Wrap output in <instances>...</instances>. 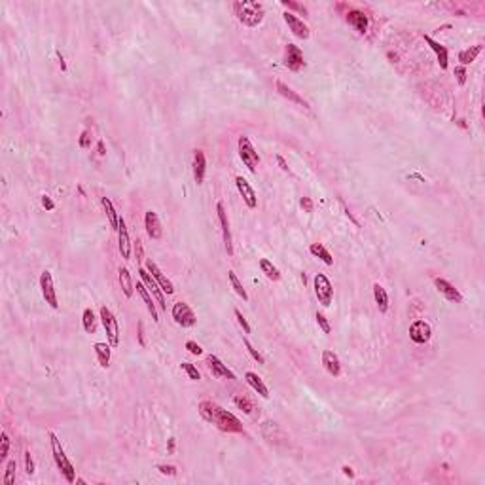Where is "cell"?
<instances>
[{
	"instance_id": "cell-27",
	"label": "cell",
	"mask_w": 485,
	"mask_h": 485,
	"mask_svg": "<svg viewBox=\"0 0 485 485\" xmlns=\"http://www.w3.org/2000/svg\"><path fill=\"white\" fill-rule=\"evenodd\" d=\"M110 347H112V345H108V343H100V341L93 345L95 355H97V360H99L100 368L110 366Z\"/></svg>"
},
{
	"instance_id": "cell-41",
	"label": "cell",
	"mask_w": 485,
	"mask_h": 485,
	"mask_svg": "<svg viewBox=\"0 0 485 485\" xmlns=\"http://www.w3.org/2000/svg\"><path fill=\"white\" fill-rule=\"evenodd\" d=\"M13 476H15V460H10L6 467V476H4V485L13 483Z\"/></svg>"
},
{
	"instance_id": "cell-42",
	"label": "cell",
	"mask_w": 485,
	"mask_h": 485,
	"mask_svg": "<svg viewBox=\"0 0 485 485\" xmlns=\"http://www.w3.org/2000/svg\"><path fill=\"white\" fill-rule=\"evenodd\" d=\"M78 144H80V148H84V150L91 148V131H89V129L84 131V133L80 135V140H78Z\"/></svg>"
},
{
	"instance_id": "cell-33",
	"label": "cell",
	"mask_w": 485,
	"mask_h": 485,
	"mask_svg": "<svg viewBox=\"0 0 485 485\" xmlns=\"http://www.w3.org/2000/svg\"><path fill=\"white\" fill-rule=\"evenodd\" d=\"M82 324H84V330H86L87 334H95V330H97V318H95V313L91 307L84 309V313H82Z\"/></svg>"
},
{
	"instance_id": "cell-25",
	"label": "cell",
	"mask_w": 485,
	"mask_h": 485,
	"mask_svg": "<svg viewBox=\"0 0 485 485\" xmlns=\"http://www.w3.org/2000/svg\"><path fill=\"white\" fill-rule=\"evenodd\" d=\"M347 21L349 25H353L358 32H366L368 31V15L360 10H351L347 13Z\"/></svg>"
},
{
	"instance_id": "cell-37",
	"label": "cell",
	"mask_w": 485,
	"mask_h": 485,
	"mask_svg": "<svg viewBox=\"0 0 485 485\" xmlns=\"http://www.w3.org/2000/svg\"><path fill=\"white\" fill-rule=\"evenodd\" d=\"M243 345L247 347V351H249V355L252 356V358H254V360L258 362V364H266V358L261 356V353H260V351H258V349H254V345H252V343H250L249 339H247V337L243 339Z\"/></svg>"
},
{
	"instance_id": "cell-50",
	"label": "cell",
	"mask_w": 485,
	"mask_h": 485,
	"mask_svg": "<svg viewBox=\"0 0 485 485\" xmlns=\"http://www.w3.org/2000/svg\"><path fill=\"white\" fill-rule=\"evenodd\" d=\"M42 205L46 207L48 211H53V209H55V203H53V201H51L48 195H44V197H42Z\"/></svg>"
},
{
	"instance_id": "cell-54",
	"label": "cell",
	"mask_w": 485,
	"mask_h": 485,
	"mask_svg": "<svg viewBox=\"0 0 485 485\" xmlns=\"http://www.w3.org/2000/svg\"><path fill=\"white\" fill-rule=\"evenodd\" d=\"M97 146H99V156H105V154H106V152H105V143H103V140H99V144H97Z\"/></svg>"
},
{
	"instance_id": "cell-34",
	"label": "cell",
	"mask_w": 485,
	"mask_h": 485,
	"mask_svg": "<svg viewBox=\"0 0 485 485\" xmlns=\"http://www.w3.org/2000/svg\"><path fill=\"white\" fill-rule=\"evenodd\" d=\"M260 269L266 273V277H268L269 280H279L280 279V271L275 268L271 261L266 260V258H261L260 260Z\"/></svg>"
},
{
	"instance_id": "cell-30",
	"label": "cell",
	"mask_w": 485,
	"mask_h": 485,
	"mask_svg": "<svg viewBox=\"0 0 485 485\" xmlns=\"http://www.w3.org/2000/svg\"><path fill=\"white\" fill-rule=\"evenodd\" d=\"M481 44H476V46H472V48H468V50H462L459 53V61H460V67H467V65H470V63L476 61V57L481 53Z\"/></svg>"
},
{
	"instance_id": "cell-28",
	"label": "cell",
	"mask_w": 485,
	"mask_h": 485,
	"mask_svg": "<svg viewBox=\"0 0 485 485\" xmlns=\"http://www.w3.org/2000/svg\"><path fill=\"white\" fill-rule=\"evenodd\" d=\"M137 292L140 294V298L144 299V304H146V307H148L150 315H152V318L154 320H159V317H157V311H156V305H154V299H152V296H150L148 288L143 285V282H137Z\"/></svg>"
},
{
	"instance_id": "cell-32",
	"label": "cell",
	"mask_w": 485,
	"mask_h": 485,
	"mask_svg": "<svg viewBox=\"0 0 485 485\" xmlns=\"http://www.w3.org/2000/svg\"><path fill=\"white\" fill-rule=\"evenodd\" d=\"M309 252H311L313 256H317L318 260H322L326 266H334V258H332V254H330L328 249L322 247L320 243H313L311 247H309Z\"/></svg>"
},
{
	"instance_id": "cell-31",
	"label": "cell",
	"mask_w": 485,
	"mask_h": 485,
	"mask_svg": "<svg viewBox=\"0 0 485 485\" xmlns=\"http://www.w3.org/2000/svg\"><path fill=\"white\" fill-rule=\"evenodd\" d=\"M100 203H103V209H105L106 216H108V222H110V228H112V230L118 231V226H119V216H118V212H116V209H114L112 201L108 199V197H103V199H100Z\"/></svg>"
},
{
	"instance_id": "cell-55",
	"label": "cell",
	"mask_w": 485,
	"mask_h": 485,
	"mask_svg": "<svg viewBox=\"0 0 485 485\" xmlns=\"http://www.w3.org/2000/svg\"><path fill=\"white\" fill-rule=\"evenodd\" d=\"M169 451H171V453L174 451V440H173V438L169 440Z\"/></svg>"
},
{
	"instance_id": "cell-3",
	"label": "cell",
	"mask_w": 485,
	"mask_h": 485,
	"mask_svg": "<svg viewBox=\"0 0 485 485\" xmlns=\"http://www.w3.org/2000/svg\"><path fill=\"white\" fill-rule=\"evenodd\" d=\"M48 436H50L51 455H53V460H55L57 468L61 470V474L65 476V479H67L69 483H74L76 481V468L72 467V462H70L67 453H65V449H63V446H61V440H59L53 432H50Z\"/></svg>"
},
{
	"instance_id": "cell-21",
	"label": "cell",
	"mask_w": 485,
	"mask_h": 485,
	"mask_svg": "<svg viewBox=\"0 0 485 485\" xmlns=\"http://www.w3.org/2000/svg\"><path fill=\"white\" fill-rule=\"evenodd\" d=\"M205 173H207L205 152H203V150H195V154H193V178H195L197 184H203Z\"/></svg>"
},
{
	"instance_id": "cell-19",
	"label": "cell",
	"mask_w": 485,
	"mask_h": 485,
	"mask_svg": "<svg viewBox=\"0 0 485 485\" xmlns=\"http://www.w3.org/2000/svg\"><path fill=\"white\" fill-rule=\"evenodd\" d=\"M118 247H119V254L124 260H129L131 258V241H129V231H127V226H125V220L119 216V226H118Z\"/></svg>"
},
{
	"instance_id": "cell-2",
	"label": "cell",
	"mask_w": 485,
	"mask_h": 485,
	"mask_svg": "<svg viewBox=\"0 0 485 485\" xmlns=\"http://www.w3.org/2000/svg\"><path fill=\"white\" fill-rule=\"evenodd\" d=\"M233 10H235L237 19L247 27H258L264 21V6L260 2H252V0L235 2Z\"/></svg>"
},
{
	"instance_id": "cell-7",
	"label": "cell",
	"mask_w": 485,
	"mask_h": 485,
	"mask_svg": "<svg viewBox=\"0 0 485 485\" xmlns=\"http://www.w3.org/2000/svg\"><path fill=\"white\" fill-rule=\"evenodd\" d=\"M171 315H173L174 322L182 326V328H192L193 324L197 322V317L195 313L192 311V307L186 304V301H176L171 309Z\"/></svg>"
},
{
	"instance_id": "cell-53",
	"label": "cell",
	"mask_w": 485,
	"mask_h": 485,
	"mask_svg": "<svg viewBox=\"0 0 485 485\" xmlns=\"http://www.w3.org/2000/svg\"><path fill=\"white\" fill-rule=\"evenodd\" d=\"M277 161H279V165H280V169H282V171H288V165H286L285 157H282V156H277Z\"/></svg>"
},
{
	"instance_id": "cell-49",
	"label": "cell",
	"mask_w": 485,
	"mask_h": 485,
	"mask_svg": "<svg viewBox=\"0 0 485 485\" xmlns=\"http://www.w3.org/2000/svg\"><path fill=\"white\" fill-rule=\"evenodd\" d=\"M157 470H159L161 474H165V476H174V474H176V468L171 467V464H159Z\"/></svg>"
},
{
	"instance_id": "cell-1",
	"label": "cell",
	"mask_w": 485,
	"mask_h": 485,
	"mask_svg": "<svg viewBox=\"0 0 485 485\" xmlns=\"http://www.w3.org/2000/svg\"><path fill=\"white\" fill-rule=\"evenodd\" d=\"M199 415L205 419L207 423L216 425L220 430L224 432H243V425L241 421L237 419L233 413H230L228 410L220 408L214 402H209V400H203L199 402Z\"/></svg>"
},
{
	"instance_id": "cell-6",
	"label": "cell",
	"mask_w": 485,
	"mask_h": 485,
	"mask_svg": "<svg viewBox=\"0 0 485 485\" xmlns=\"http://www.w3.org/2000/svg\"><path fill=\"white\" fill-rule=\"evenodd\" d=\"M313 282H315V296H317L318 304L328 307L332 304V299H334V286H332L330 279L324 273H317Z\"/></svg>"
},
{
	"instance_id": "cell-15",
	"label": "cell",
	"mask_w": 485,
	"mask_h": 485,
	"mask_svg": "<svg viewBox=\"0 0 485 485\" xmlns=\"http://www.w3.org/2000/svg\"><path fill=\"white\" fill-rule=\"evenodd\" d=\"M144 228H146V233H148L150 239H154V241L161 239L163 228H161L159 218H157V214L154 211H146V214H144Z\"/></svg>"
},
{
	"instance_id": "cell-24",
	"label": "cell",
	"mask_w": 485,
	"mask_h": 485,
	"mask_svg": "<svg viewBox=\"0 0 485 485\" xmlns=\"http://www.w3.org/2000/svg\"><path fill=\"white\" fill-rule=\"evenodd\" d=\"M245 381L249 383L252 389H254L258 394H260L261 398H269V389L266 387V383L261 381V377L258 375V373H254V372H247L245 373Z\"/></svg>"
},
{
	"instance_id": "cell-45",
	"label": "cell",
	"mask_w": 485,
	"mask_h": 485,
	"mask_svg": "<svg viewBox=\"0 0 485 485\" xmlns=\"http://www.w3.org/2000/svg\"><path fill=\"white\" fill-rule=\"evenodd\" d=\"M186 349L190 351V353H192V355H195V356H199L201 353H203V349H201L199 343L192 341V339H190V341H186Z\"/></svg>"
},
{
	"instance_id": "cell-36",
	"label": "cell",
	"mask_w": 485,
	"mask_h": 485,
	"mask_svg": "<svg viewBox=\"0 0 485 485\" xmlns=\"http://www.w3.org/2000/svg\"><path fill=\"white\" fill-rule=\"evenodd\" d=\"M233 404H235L237 408H239V410L245 411L247 415H252V411H254V404H252V402H250V400L247 398V396H241V394L233 398Z\"/></svg>"
},
{
	"instance_id": "cell-11",
	"label": "cell",
	"mask_w": 485,
	"mask_h": 485,
	"mask_svg": "<svg viewBox=\"0 0 485 485\" xmlns=\"http://www.w3.org/2000/svg\"><path fill=\"white\" fill-rule=\"evenodd\" d=\"M285 65L292 70V72H299V70L305 67L304 53H301V50H299L298 46H294V44H288V46H286Z\"/></svg>"
},
{
	"instance_id": "cell-22",
	"label": "cell",
	"mask_w": 485,
	"mask_h": 485,
	"mask_svg": "<svg viewBox=\"0 0 485 485\" xmlns=\"http://www.w3.org/2000/svg\"><path fill=\"white\" fill-rule=\"evenodd\" d=\"M425 42L430 46V50L436 53V59H438V65H440V69L446 70L448 69V48L446 46H442L440 42H436V40H432V38L429 36V34H425Z\"/></svg>"
},
{
	"instance_id": "cell-18",
	"label": "cell",
	"mask_w": 485,
	"mask_h": 485,
	"mask_svg": "<svg viewBox=\"0 0 485 485\" xmlns=\"http://www.w3.org/2000/svg\"><path fill=\"white\" fill-rule=\"evenodd\" d=\"M216 212H218V220H220V226H222V233H224V243H226V250L228 254H233V249H231V231H230V220H228V212H226L224 203H216Z\"/></svg>"
},
{
	"instance_id": "cell-5",
	"label": "cell",
	"mask_w": 485,
	"mask_h": 485,
	"mask_svg": "<svg viewBox=\"0 0 485 485\" xmlns=\"http://www.w3.org/2000/svg\"><path fill=\"white\" fill-rule=\"evenodd\" d=\"M237 146H239V157L243 159V163L247 165V169H249L250 173H256V167H258V163H260V156H258V152H256L252 143H250V138L241 137Z\"/></svg>"
},
{
	"instance_id": "cell-12",
	"label": "cell",
	"mask_w": 485,
	"mask_h": 485,
	"mask_svg": "<svg viewBox=\"0 0 485 485\" xmlns=\"http://www.w3.org/2000/svg\"><path fill=\"white\" fill-rule=\"evenodd\" d=\"M282 17H285L286 25H288V29L292 31L294 36L301 38V40H307V38H309V27L304 23V19L296 17V15L290 12H285L282 13Z\"/></svg>"
},
{
	"instance_id": "cell-38",
	"label": "cell",
	"mask_w": 485,
	"mask_h": 485,
	"mask_svg": "<svg viewBox=\"0 0 485 485\" xmlns=\"http://www.w3.org/2000/svg\"><path fill=\"white\" fill-rule=\"evenodd\" d=\"M180 368L188 373V377H190L192 381H199L201 379V373L197 372V368L193 366V364H190V362H182Z\"/></svg>"
},
{
	"instance_id": "cell-13",
	"label": "cell",
	"mask_w": 485,
	"mask_h": 485,
	"mask_svg": "<svg viewBox=\"0 0 485 485\" xmlns=\"http://www.w3.org/2000/svg\"><path fill=\"white\" fill-rule=\"evenodd\" d=\"M144 268L148 269L150 273H152V277L157 280V285H159V288H161L163 292L167 294H174V286L173 282L163 275V271L159 268H157V264L154 260H146V264H144Z\"/></svg>"
},
{
	"instance_id": "cell-44",
	"label": "cell",
	"mask_w": 485,
	"mask_h": 485,
	"mask_svg": "<svg viewBox=\"0 0 485 485\" xmlns=\"http://www.w3.org/2000/svg\"><path fill=\"white\" fill-rule=\"evenodd\" d=\"M233 313H235V317H237V322L241 324V328L245 330V334H250V324L247 322V318L243 317V313L239 311V309H235Z\"/></svg>"
},
{
	"instance_id": "cell-16",
	"label": "cell",
	"mask_w": 485,
	"mask_h": 485,
	"mask_svg": "<svg viewBox=\"0 0 485 485\" xmlns=\"http://www.w3.org/2000/svg\"><path fill=\"white\" fill-rule=\"evenodd\" d=\"M207 366H209V370L212 372V375H214V377H224V379H235V373L231 372L230 368L226 366L224 362L220 360L218 356H214V355H209V356H207Z\"/></svg>"
},
{
	"instance_id": "cell-26",
	"label": "cell",
	"mask_w": 485,
	"mask_h": 485,
	"mask_svg": "<svg viewBox=\"0 0 485 485\" xmlns=\"http://www.w3.org/2000/svg\"><path fill=\"white\" fill-rule=\"evenodd\" d=\"M373 298H375V304H377V309L381 313L389 311V296H387V290L379 282L373 285Z\"/></svg>"
},
{
	"instance_id": "cell-8",
	"label": "cell",
	"mask_w": 485,
	"mask_h": 485,
	"mask_svg": "<svg viewBox=\"0 0 485 485\" xmlns=\"http://www.w3.org/2000/svg\"><path fill=\"white\" fill-rule=\"evenodd\" d=\"M138 275H140V280H143V285L148 288V292L156 298V301L159 304V307L161 309H167V304H165V298H163V290L159 288V285H157V280L152 277V273H150L146 268H140L138 269Z\"/></svg>"
},
{
	"instance_id": "cell-35",
	"label": "cell",
	"mask_w": 485,
	"mask_h": 485,
	"mask_svg": "<svg viewBox=\"0 0 485 485\" xmlns=\"http://www.w3.org/2000/svg\"><path fill=\"white\" fill-rule=\"evenodd\" d=\"M228 279H230V282H231V286H233V290L237 292V296H241V298L247 301V299H249V294H247V290L243 288L241 280L237 279L235 271H228Z\"/></svg>"
},
{
	"instance_id": "cell-51",
	"label": "cell",
	"mask_w": 485,
	"mask_h": 485,
	"mask_svg": "<svg viewBox=\"0 0 485 485\" xmlns=\"http://www.w3.org/2000/svg\"><path fill=\"white\" fill-rule=\"evenodd\" d=\"M138 343L140 345H146V341H144V326H143V322H138Z\"/></svg>"
},
{
	"instance_id": "cell-48",
	"label": "cell",
	"mask_w": 485,
	"mask_h": 485,
	"mask_svg": "<svg viewBox=\"0 0 485 485\" xmlns=\"http://www.w3.org/2000/svg\"><path fill=\"white\" fill-rule=\"evenodd\" d=\"M455 76H457L460 86H464V82H467V70H464V67H457L455 69Z\"/></svg>"
},
{
	"instance_id": "cell-23",
	"label": "cell",
	"mask_w": 485,
	"mask_h": 485,
	"mask_svg": "<svg viewBox=\"0 0 485 485\" xmlns=\"http://www.w3.org/2000/svg\"><path fill=\"white\" fill-rule=\"evenodd\" d=\"M275 86H277V91H279V93L282 95L285 99L292 100V103H296V105H299V106H304V108H309V103H307V100H305L304 97H299V95L296 93V91H294L292 87L286 86L285 82L277 80V84H275Z\"/></svg>"
},
{
	"instance_id": "cell-29",
	"label": "cell",
	"mask_w": 485,
	"mask_h": 485,
	"mask_svg": "<svg viewBox=\"0 0 485 485\" xmlns=\"http://www.w3.org/2000/svg\"><path fill=\"white\" fill-rule=\"evenodd\" d=\"M119 285H122V290H124L125 298H131L133 296V290H135V285H133V279H131V273L127 271V268L119 269Z\"/></svg>"
},
{
	"instance_id": "cell-9",
	"label": "cell",
	"mask_w": 485,
	"mask_h": 485,
	"mask_svg": "<svg viewBox=\"0 0 485 485\" xmlns=\"http://www.w3.org/2000/svg\"><path fill=\"white\" fill-rule=\"evenodd\" d=\"M40 288H42V296L46 299V304L50 305L51 309H57L59 307V299H57L53 277H51L50 271H42V275H40Z\"/></svg>"
},
{
	"instance_id": "cell-43",
	"label": "cell",
	"mask_w": 485,
	"mask_h": 485,
	"mask_svg": "<svg viewBox=\"0 0 485 485\" xmlns=\"http://www.w3.org/2000/svg\"><path fill=\"white\" fill-rule=\"evenodd\" d=\"M315 318H317V324H318V326H320V330H322L324 334H330V330H332V328H330L328 318L324 317L322 313H317V317H315Z\"/></svg>"
},
{
	"instance_id": "cell-40",
	"label": "cell",
	"mask_w": 485,
	"mask_h": 485,
	"mask_svg": "<svg viewBox=\"0 0 485 485\" xmlns=\"http://www.w3.org/2000/svg\"><path fill=\"white\" fill-rule=\"evenodd\" d=\"M280 4L285 8H288V10H296V12L307 15V8H305L304 4H298V2H294V0H280Z\"/></svg>"
},
{
	"instance_id": "cell-17",
	"label": "cell",
	"mask_w": 485,
	"mask_h": 485,
	"mask_svg": "<svg viewBox=\"0 0 485 485\" xmlns=\"http://www.w3.org/2000/svg\"><path fill=\"white\" fill-rule=\"evenodd\" d=\"M235 186L237 190H239V193H241L243 201L247 203V207H249V209H256V207H258V197H256V192L252 190V186H250L249 182L245 180L243 176H237Z\"/></svg>"
},
{
	"instance_id": "cell-10",
	"label": "cell",
	"mask_w": 485,
	"mask_h": 485,
	"mask_svg": "<svg viewBox=\"0 0 485 485\" xmlns=\"http://www.w3.org/2000/svg\"><path fill=\"white\" fill-rule=\"evenodd\" d=\"M430 336H432V328H430V324L427 322V320H415V322L410 326V339L413 343H417V345H425V343H429Z\"/></svg>"
},
{
	"instance_id": "cell-39",
	"label": "cell",
	"mask_w": 485,
	"mask_h": 485,
	"mask_svg": "<svg viewBox=\"0 0 485 485\" xmlns=\"http://www.w3.org/2000/svg\"><path fill=\"white\" fill-rule=\"evenodd\" d=\"M8 451H10V438H8L6 432H2L0 434V460L6 459Z\"/></svg>"
},
{
	"instance_id": "cell-46",
	"label": "cell",
	"mask_w": 485,
	"mask_h": 485,
	"mask_svg": "<svg viewBox=\"0 0 485 485\" xmlns=\"http://www.w3.org/2000/svg\"><path fill=\"white\" fill-rule=\"evenodd\" d=\"M25 470H27V474H29V476H31V474H34V460H32L31 451H25Z\"/></svg>"
},
{
	"instance_id": "cell-4",
	"label": "cell",
	"mask_w": 485,
	"mask_h": 485,
	"mask_svg": "<svg viewBox=\"0 0 485 485\" xmlns=\"http://www.w3.org/2000/svg\"><path fill=\"white\" fill-rule=\"evenodd\" d=\"M100 320H103V326L106 330V336H108V341L112 347H118L119 345V326H118V318L114 317V313L108 309V307H100Z\"/></svg>"
},
{
	"instance_id": "cell-14",
	"label": "cell",
	"mask_w": 485,
	"mask_h": 485,
	"mask_svg": "<svg viewBox=\"0 0 485 485\" xmlns=\"http://www.w3.org/2000/svg\"><path fill=\"white\" fill-rule=\"evenodd\" d=\"M434 286L436 290L442 294L443 298L448 299V301H455V304H460L462 301V296H460V292L455 288L449 280L442 279V277H438V279H434Z\"/></svg>"
},
{
	"instance_id": "cell-20",
	"label": "cell",
	"mask_w": 485,
	"mask_h": 485,
	"mask_svg": "<svg viewBox=\"0 0 485 485\" xmlns=\"http://www.w3.org/2000/svg\"><path fill=\"white\" fill-rule=\"evenodd\" d=\"M322 366L326 370L328 375L332 377H339L341 375V364H339V358L334 351H322Z\"/></svg>"
},
{
	"instance_id": "cell-47",
	"label": "cell",
	"mask_w": 485,
	"mask_h": 485,
	"mask_svg": "<svg viewBox=\"0 0 485 485\" xmlns=\"http://www.w3.org/2000/svg\"><path fill=\"white\" fill-rule=\"evenodd\" d=\"M299 207H301L305 212H313V209H315L311 197H301V201H299Z\"/></svg>"
},
{
	"instance_id": "cell-52",
	"label": "cell",
	"mask_w": 485,
	"mask_h": 485,
	"mask_svg": "<svg viewBox=\"0 0 485 485\" xmlns=\"http://www.w3.org/2000/svg\"><path fill=\"white\" fill-rule=\"evenodd\" d=\"M341 470H343V474H345L347 478H355V472H353V468H351V467H343Z\"/></svg>"
}]
</instances>
